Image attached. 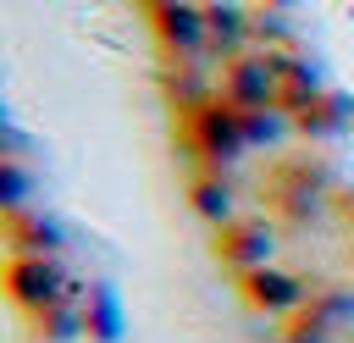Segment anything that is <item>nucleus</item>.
<instances>
[{"mask_svg":"<svg viewBox=\"0 0 354 343\" xmlns=\"http://www.w3.org/2000/svg\"><path fill=\"white\" fill-rule=\"evenodd\" d=\"M177 133H183V149L199 160V166H232L249 144H243V127H238V105H227L221 94L177 111Z\"/></svg>","mask_w":354,"mask_h":343,"instance_id":"1","label":"nucleus"},{"mask_svg":"<svg viewBox=\"0 0 354 343\" xmlns=\"http://www.w3.org/2000/svg\"><path fill=\"white\" fill-rule=\"evenodd\" d=\"M0 288H6V299L22 304L28 315L44 310V304H55V299H72V293H77V288L66 282V271H61L55 254H11Z\"/></svg>","mask_w":354,"mask_h":343,"instance_id":"2","label":"nucleus"},{"mask_svg":"<svg viewBox=\"0 0 354 343\" xmlns=\"http://www.w3.org/2000/svg\"><path fill=\"white\" fill-rule=\"evenodd\" d=\"M216 94L238 111H254V105H277V77H271V61L260 50H238L216 66Z\"/></svg>","mask_w":354,"mask_h":343,"instance_id":"3","label":"nucleus"},{"mask_svg":"<svg viewBox=\"0 0 354 343\" xmlns=\"http://www.w3.org/2000/svg\"><path fill=\"white\" fill-rule=\"evenodd\" d=\"M271 249H277L271 221H254V216H227V221L216 227V238H210V254H216L232 277H243V271H254V266H271Z\"/></svg>","mask_w":354,"mask_h":343,"instance_id":"4","label":"nucleus"},{"mask_svg":"<svg viewBox=\"0 0 354 343\" xmlns=\"http://www.w3.org/2000/svg\"><path fill=\"white\" fill-rule=\"evenodd\" d=\"M155 39L166 55H205L210 50V28H205V6L199 0H166L149 11Z\"/></svg>","mask_w":354,"mask_h":343,"instance_id":"5","label":"nucleus"},{"mask_svg":"<svg viewBox=\"0 0 354 343\" xmlns=\"http://www.w3.org/2000/svg\"><path fill=\"white\" fill-rule=\"evenodd\" d=\"M238 288H243V299H249L254 310H271V315H288V310L304 304V282L288 277L282 266H254V271L238 277Z\"/></svg>","mask_w":354,"mask_h":343,"instance_id":"6","label":"nucleus"},{"mask_svg":"<svg viewBox=\"0 0 354 343\" xmlns=\"http://www.w3.org/2000/svg\"><path fill=\"white\" fill-rule=\"evenodd\" d=\"M293 133H304V138H315V144L354 133V100H348V94H337V89H321V94L293 116Z\"/></svg>","mask_w":354,"mask_h":343,"instance_id":"7","label":"nucleus"},{"mask_svg":"<svg viewBox=\"0 0 354 343\" xmlns=\"http://www.w3.org/2000/svg\"><path fill=\"white\" fill-rule=\"evenodd\" d=\"M205 28H210V50H221V61H227V55L249 50L254 11L243 0H205Z\"/></svg>","mask_w":354,"mask_h":343,"instance_id":"8","label":"nucleus"},{"mask_svg":"<svg viewBox=\"0 0 354 343\" xmlns=\"http://www.w3.org/2000/svg\"><path fill=\"white\" fill-rule=\"evenodd\" d=\"M6 243H11V254H61V243H66V232L44 216V210H11L6 216Z\"/></svg>","mask_w":354,"mask_h":343,"instance_id":"9","label":"nucleus"},{"mask_svg":"<svg viewBox=\"0 0 354 343\" xmlns=\"http://www.w3.org/2000/svg\"><path fill=\"white\" fill-rule=\"evenodd\" d=\"M188 205L210 221V227H221L227 216H232V188H227V166H194V177H188Z\"/></svg>","mask_w":354,"mask_h":343,"instance_id":"10","label":"nucleus"},{"mask_svg":"<svg viewBox=\"0 0 354 343\" xmlns=\"http://www.w3.org/2000/svg\"><path fill=\"white\" fill-rule=\"evenodd\" d=\"M28 194H33V177H28V166H17V160H0V216L22 210V205H28Z\"/></svg>","mask_w":354,"mask_h":343,"instance_id":"11","label":"nucleus"},{"mask_svg":"<svg viewBox=\"0 0 354 343\" xmlns=\"http://www.w3.org/2000/svg\"><path fill=\"white\" fill-rule=\"evenodd\" d=\"M266 6H277V11H288V6H293V0H266Z\"/></svg>","mask_w":354,"mask_h":343,"instance_id":"12","label":"nucleus"},{"mask_svg":"<svg viewBox=\"0 0 354 343\" xmlns=\"http://www.w3.org/2000/svg\"><path fill=\"white\" fill-rule=\"evenodd\" d=\"M144 6H149V11H155V6H166V0H144Z\"/></svg>","mask_w":354,"mask_h":343,"instance_id":"13","label":"nucleus"}]
</instances>
